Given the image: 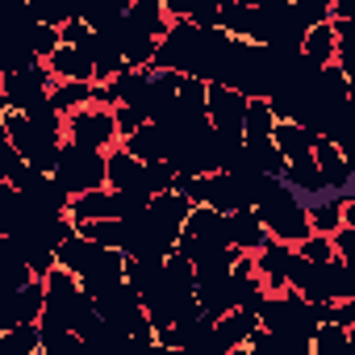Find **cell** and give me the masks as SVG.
Masks as SVG:
<instances>
[{
	"label": "cell",
	"mask_w": 355,
	"mask_h": 355,
	"mask_svg": "<svg viewBox=\"0 0 355 355\" xmlns=\"http://www.w3.org/2000/svg\"><path fill=\"white\" fill-rule=\"evenodd\" d=\"M51 88H55V76L46 71V63L21 67V71H5V105L17 109V113H26L38 101H46Z\"/></svg>",
	"instance_id": "30bf717a"
},
{
	"label": "cell",
	"mask_w": 355,
	"mask_h": 355,
	"mask_svg": "<svg viewBox=\"0 0 355 355\" xmlns=\"http://www.w3.org/2000/svg\"><path fill=\"white\" fill-rule=\"evenodd\" d=\"M42 318V276L13 288V322H38Z\"/></svg>",
	"instance_id": "83f0119b"
},
{
	"label": "cell",
	"mask_w": 355,
	"mask_h": 355,
	"mask_svg": "<svg viewBox=\"0 0 355 355\" xmlns=\"http://www.w3.org/2000/svg\"><path fill=\"white\" fill-rule=\"evenodd\" d=\"M42 63H46V71H51L55 80H96V76H92V59H88L84 46H67V42H59Z\"/></svg>",
	"instance_id": "ac0fdd59"
},
{
	"label": "cell",
	"mask_w": 355,
	"mask_h": 355,
	"mask_svg": "<svg viewBox=\"0 0 355 355\" xmlns=\"http://www.w3.org/2000/svg\"><path fill=\"white\" fill-rule=\"evenodd\" d=\"M280 180H284L293 193H301L305 201H309V197H318V193H326L322 171H318V163H313V150H309V155H301V159H284Z\"/></svg>",
	"instance_id": "ffe728a7"
},
{
	"label": "cell",
	"mask_w": 355,
	"mask_h": 355,
	"mask_svg": "<svg viewBox=\"0 0 355 355\" xmlns=\"http://www.w3.org/2000/svg\"><path fill=\"white\" fill-rule=\"evenodd\" d=\"M255 313H259V326H268V330H276V334H284V338H297V343H305V347H309V334H313V326H318L313 301H305L297 288L263 293V301H259Z\"/></svg>",
	"instance_id": "5b68a950"
},
{
	"label": "cell",
	"mask_w": 355,
	"mask_h": 355,
	"mask_svg": "<svg viewBox=\"0 0 355 355\" xmlns=\"http://www.w3.org/2000/svg\"><path fill=\"white\" fill-rule=\"evenodd\" d=\"M92 309H96L109 326H117L125 343H134V347H155V326H150V318H146V309H142V301H138V288H134L130 280H117V284L92 293Z\"/></svg>",
	"instance_id": "277c9868"
},
{
	"label": "cell",
	"mask_w": 355,
	"mask_h": 355,
	"mask_svg": "<svg viewBox=\"0 0 355 355\" xmlns=\"http://www.w3.org/2000/svg\"><path fill=\"white\" fill-rule=\"evenodd\" d=\"M193 293H197V305L205 309V313H226V309H234V276L230 272H209V276H197V284H193Z\"/></svg>",
	"instance_id": "e0dca14e"
},
{
	"label": "cell",
	"mask_w": 355,
	"mask_h": 355,
	"mask_svg": "<svg viewBox=\"0 0 355 355\" xmlns=\"http://www.w3.org/2000/svg\"><path fill=\"white\" fill-rule=\"evenodd\" d=\"M347 189L343 193H318L305 201V218H309V230L313 234H330L334 226H343V205H347Z\"/></svg>",
	"instance_id": "d6986e66"
},
{
	"label": "cell",
	"mask_w": 355,
	"mask_h": 355,
	"mask_svg": "<svg viewBox=\"0 0 355 355\" xmlns=\"http://www.w3.org/2000/svg\"><path fill=\"white\" fill-rule=\"evenodd\" d=\"M313 163H318V171H322L326 193H343V189H351L355 167L347 163V155H343L330 138H313Z\"/></svg>",
	"instance_id": "9a60e30c"
},
{
	"label": "cell",
	"mask_w": 355,
	"mask_h": 355,
	"mask_svg": "<svg viewBox=\"0 0 355 355\" xmlns=\"http://www.w3.org/2000/svg\"><path fill=\"white\" fill-rule=\"evenodd\" d=\"M9 184L17 189V197H21L30 209H55V214H67V193H63V184L55 180L51 171H38V167L21 163V167L13 171V180H9Z\"/></svg>",
	"instance_id": "9c48e42d"
},
{
	"label": "cell",
	"mask_w": 355,
	"mask_h": 355,
	"mask_svg": "<svg viewBox=\"0 0 355 355\" xmlns=\"http://www.w3.org/2000/svg\"><path fill=\"white\" fill-rule=\"evenodd\" d=\"M125 21H130L134 30L150 34L155 42H159V38H163V30L171 26V17H167V9H163V0H134V5L125 9Z\"/></svg>",
	"instance_id": "603a6c76"
},
{
	"label": "cell",
	"mask_w": 355,
	"mask_h": 355,
	"mask_svg": "<svg viewBox=\"0 0 355 355\" xmlns=\"http://www.w3.org/2000/svg\"><path fill=\"white\" fill-rule=\"evenodd\" d=\"M301 55H305L313 67L334 63V55H338V34H334V26H330V21L305 26V34H301Z\"/></svg>",
	"instance_id": "7402d4cb"
},
{
	"label": "cell",
	"mask_w": 355,
	"mask_h": 355,
	"mask_svg": "<svg viewBox=\"0 0 355 355\" xmlns=\"http://www.w3.org/2000/svg\"><path fill=\"white\" fill-rule=\"evenodd\" d=\"M313 138H318V134H309L301 121H276V125H272V142H276L280 159H301V155H309V150H313Z\"/></svg>",
	"instance_id": "cb8c5ba5"
},
{
	"label": "cell",
	"mask_w": 355,
	"mask_h": 355,
	"mask_svg": "<svg viewBox=\"0 0 355 355\" xmlns=\"http://www.w3.org/2000/svg\"><path fill=\"white\" fill-rule=\"evenodd\" d=\"M326 239H330V251H334L343 263H355V226L343 222V226H334Z\"/></svg>",
	"instance_id": "e575fe53"
},
{
	"label": "cell",
	"mask_w": 355,
	"mask_h": 355,
	"mask_svg": "<svg viewBox=\"0 0 355 355\" xmlns=\"http://www.w3.org/2000/svg\"><path fill=\"white\" fill-rule=\"evenodd\" d=\"M167 17H189L193 26H218V0H163Z\"/></svg>",
	"instance_id": "f546056e"
},
{
	"label": "cell",
	"mask_w": 355,
	"mask_h": 355,
	"mask_svg": "<svg viewBox=\"0 0 355 355\" xmlns=\"http://www.w3.org/2000/svg\"><path fill=\"white\" fill-rule=\"evenodd\" d=\"M21 218V197L9 180H0V234H9Z\"/></svg>",
	"instance_id": "836d02e7"
},
{
	"label": "cell",
	"mask_w": 355,
	"mask_h": 355,
	"mask_svg": "<svg viewBox=\"0 0 355 355\" xmlns=\"http://www.w3.org/2000/svg\"><path fill=\"white\" fill-rule=\"evenodd\" d=\"M251 259H255V272H259V280H263V288H268V293L288 288V272H293V263H297V247H293V243L268 239Z\"/></svg>",
	"instance_id": "4fadbf2b"
},
{
	"label": "cell",
	"mask_w": 355,
	"mask_h": 355,
	"mask_svg": "<svg viewBox=\"0 0 355 355\" xmlns=\"http://www.w3.org/2000/svg\"><path fill=\"white\" fill-rule=\"evenodd\" d=\"M51 175L63 184L67 197L88 193V189H101L105 184V150H92V146H80V142H67L63 138Z\"/></svg>",
	"instance_id": "8992f818"
},
{
	"label": "cell",
	"mask_w": 355,
	"mask_h": 355,
	"mask_svg": "<svg viewBox=\"0 0 355 355\" xmlns=\"http://www.w3.org/2000/svg\"><path fill=\"white\" fill-rule=\"evenodd\" d=\"M117 214H121V197H117L109 184L67 197V218H71V226H84V222H105V218H117Z\"/></svg>",
	"instance_id": "5bb4252c"
},
{
	"label": "cell",
	"mask_w": 355,
	"mask_h": 355,
	"mask_svg": "<svg viewBox=\"0 0 355 355\" xmlns=\"http://www.w3.org/2000/svg\"><path fill=\"white\" fill-rule=\"evenodd\" d=\"M0 355H38V322H13L0 330Z\"/></svg>",
	"instance_id": "484cf974"
},
{
	"label": "cell",
	"mask_w": 355,
	"mask_h": 355,
	"mask_svg": "<svg viewBox=\"0 0 355 355\" xmlns=\"http://www.w3.org/2000/svg\"><path fill=\"white\" fill-rule=\"evenodd\" d=\"M255 326H259V313L247 309V305H234V309L218 313L214 318V334H209V355H234V351H243Z\"/></svg>",
	"instance_id": "8fae6325"
},
{
	"label": "cell",
	"mask_w": 355,
	"mask_h": 355,
	"mask_svg": "<svg viewBox=\"0 0 355 355\" xmlns=\"http://www.w3.org/2000/svg\"><path fill=\"white\" fill-rule=\"evenodd\" d=\"M63 138H67V142H80V146H92V150H109V146L117 142L113 105L88 101V105L71 109V113L63 117Z\"/></svg>",
	"instance_id": "ba28073f"
},
{
	"label": "cell",
	"mask_w": 355,
	"mask_h": 355,
	"mask_svg": "<svg viewBox=\"0 0 355 355\" xmlns=\"http://www.w3.org/2000/svg\"><path fill=\"white\" fill-rule=\"evenodd\" d=\"M226 226H230V247H239V251H247V255H255V251L268 243V230H263V222L255 218V209H234V214H226Z\"/></svg>",
	"instance_id": "44dd1931"
},
{
	"label": "cell",
	"mask_w": 355,
	"mask_h": 355,
	"mask_svg": "<svg viewBox=\"0 0 355 355\" xmlns=\"http://www.w3.org/2000/svg\"><path fill=\"white\" fill-rule=\"evenodd\" d=\"M272 125H276V113H272L268 96H247V109H243V138L272 134Z\"/></svg>",
	"instance_id": "4dcf8cb0"
},
{
	"label": "cell",
	"mask_w": 355,
	"mask_h": 355,
	"mask_svg": "<svg viewBox=\"0 0 355 355\" xmlns=\"http://www.w3.org/2000/svg\"><path fill=\"white\" fill-rule=\"evenodd\" d=\"M226 51H230V34L222 26H193L189 17H171V26L155 42V55H150L146 67H155V71H180V76L214 84L222 76Z\"/></svg>",
	"instance_id": "6da1fadb"
},
{
	"label": "cell",
	"mask_w": 355,
	"mask_h": 355,
	"mask_svg": "<svg viewBox=\"0 0 355 355\" xmlns=\"http://www.w3.org/2000/svg\"><path fill=\"white\" fill-rule=\"evenodd\" d=\"M142 171H146V163L134 159L121 142H113V146L105 150V184L121 197V214H134V209H142V205L150 201Z\"/></svg>",
	"instance_id": "52a82bcc"
},
{
	"label": "cell",
	"mask_w": 355,
	"mask_h": 355,
	"mask_svg": "<svg viewBox=\"0 0 355 355\" xmlns=\"http://www.w3.org/2000/svg\"><path fill=\"white\" fill-rule=\"evenodd\" d=\"M243 109H247L243 92H234L226 84H209L205 88V121L218 134H239L243 138Z\"/></svg>",
	"instance_id": "7c38bea8"
},
{
	"label": "cell",
	"mask_w": 355,
	"mask_h": 355,
	"mask_svg": "<svg viewBox=\"0 0 355 355\" xmlns=\"http://www.w3.org/2000/svg\"><path fill=\"white\" fill-rule=\"evenodd\" d=\"M92 92H96V80H55L51 101H55V109L71 113V109L88 105V101H92Z\"/></svg>",
	"instance_id": "4316f807"
},
{
	"label": "cell",
	"mask_w": 355,
	"mask_h": 355,
	"mask_svg": "<svg viewBox=\"0 0 355 355\" xmlns=\"http://www.w3.org/2000/svg\"><path fill=\"white\" fill-rule=\"evenodd\" d=\"M255 218L263 222L268 239H280V243H301L309 230V218H305V197L293 193L280 175H263L259 189H255Z\"/></svg>",
	"instance_id": "7a4b0ae2"
},
{
	"label": "cell",
	"mask_w": 355,
	"mask_h": 355,
	"mask_svg": "<svg viewBox=\"0 0 355 355\" xmlns=\"http://www.w3.org/2000/svg\"><path fill=\"white\" fill-rule=\"evenodd\" d=\"M26 159L17 155V146H13V138L5 134V125H0V180H13V171L21 167Z\"/></svg>",
	"instance_id": "8d00e7d4"
},
{
	"label": "cell",
	"mask_w": 355,
	"mask_h": 355,
	"mask_svg": "<svg viewBox=\"0 0 355 355\" xmlns=\"http://www.w3.org/2000/svg\"><path fill=\"white\" fill-rule=\"evenodd\" d=\"M26 9L38 17V21H46V26H63V21H71L76 17V9H71V0H26Z\"/></svg>",
	"instance_id": "1f68e13d"
},
{
	"label": "cell",
	"mask_w": 355,
	"mask_h": 355,
	"mask_svg": "<svg viewBox=\"0 0 355 355\" xmlns=\"http://www.w3.org/2000/svg\"><path fill=\"white\" fill-rule=\"evenodd\" d=\"M26 280H34L30 263L21 259V251H17V243L9 234H0V284H5V288H21Z\"/></svg>",
	"instance_id": "d4e9b609"
},
{
	"label": "cell",
	"mask_w": 355,
	"mask_h": 355,
	"mask_svg": "<svg viewBox=\"0 0 355 355\" xmlns=\"http://www.w3.org/2000/svg\"><path fill=\"white\" fill-rule=\"evenodd\" d=\"M5 113H9V105H5V71H0V121H5Z\"/></svg>",
	"instance_id": "74e56055"
},
{
	"label": "cell",
	"mask_w": 355,
	"mask_h": 355,
	"mask_svg": "<svg viewBox=\"0 0 355 355\" xmlns=\"http://www.w3.org/2000/svg\"><path fill=\"white\" fill-rule=\"evenodd\" d=\"M351 343V326H338V322H318L313 334H309V355H334Z\"/></svg>",
	"instance_id": "f1b7e54d"
},
{
	"label": "cell",
	"mask_w": 355,
	"mask_h": 355,
	"mask_svg": "<svg viewBox=\"0 0 355 355\" xmlns=\"http://www.w3.org/2000/svg\"><path fill=\"white\" fill-rule=\"evenodd\" d=\"M142 180H146V193H150V197H155V193H167V189L175 184V167H171L167 159H150L146 171H142Z\"/></svg>",
	"instance_id": "d6a6232c"
},
{
	"label": "cell",
	"mask_w": 355,
	"mask_h": 355,
	"mask_svg": "<svg viewBox=\"0 0 355 355\" xmlns=\"http://www.w3.org/2000/svg\"><path fill=\"white\" fill-rule=\"evenodd\" d=\"M288 288H297L305 301H338V297H355V263H343L338 255L330 259H305L297 255L293 272H288Z\"/></svg>",
	"instance_id": "3957f363"
},
{
	"label": "cell",
	"mask_w": 355,
	"mask_h": 355,
	"mask_svg": "<svg viewBox=\"0 0 355 355\" xmlns=\"http://www.w3.org/2000/svg\"><path fill=\"white\" fill-rule=\"evenodd\" d=\"M134 159H142V163H150V159H167V150H171V138H167V130L159 125V121H142L138 130H130L125 138H117Z\"/></svg>",
	"instance_id": "2e32d148"
},
{
	"label": "cell",
	"mask_w": 355,
	"mask_h": 355,
	"mask_svg": "<svg viewBox=\"0 0 355 355\" xmlns=\"http://www.w3.org/2000/svg\"><path fill=\"white\" fill-rule=\"evenodd\" d=\"M330 5L334 0H293V13L301 17V26H318L330 21Z\"/></svg>",
	"instance_id": "d590c367"
}]
</instances>
